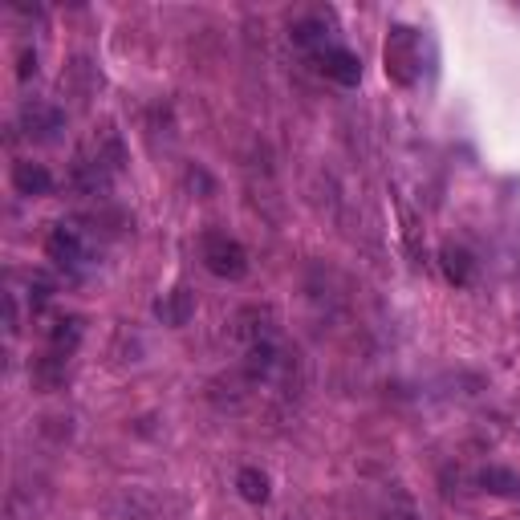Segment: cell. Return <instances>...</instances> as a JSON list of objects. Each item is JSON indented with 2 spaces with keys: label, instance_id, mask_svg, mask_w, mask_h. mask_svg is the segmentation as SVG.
Instances as JSON below:
<instances>
[{
  "label": "cell",
  "instance_id": "4fadbf2b",
  "mask_svg": "<svg viewBox=\"0 0 520 520\" xmlns=\"http://www.w3.org/2000/svg\"><path fill=\"white\" fill-rule=\"evenodd\" d=\"M439 256H443V273H447V281H451V285H468V281H472V273H476V260H472V252H468V248H455V244H447Z\"/></svg>",
  "mask_w": 520,
  "mask_h": 520
},
{
  "label": "cell",
  "instance_id": "30bf717a",
  "mask_svg": "<svg viewBox=\"0 0 520 520\" xmlns=\"http://www.w3.org/2000/svg\"><path fill=\"white\" fill-rule=\"evenodd\" d=\"M82 334H86V325H82V317H53L49 325H45V338H49V350H57V354H74L78 350V342H82Z\"/></svg>",
  "mask_w": 520,
  "mask_h": 520
},
{
  "label": "cell",
  "instance_id": "6da1fadb",
  "mask_svg": "<svg viewBox=\"0 0 520 520\" xmlns=\"http://www.w3.org/2000/svg\"><path fill=\"white\" fill-rule=\"evenodd\" d=\"M382 61H386V78L395 86H415L419 74H423V49H419V33L407 29V25H395L386 33V49H382Z\"/></svg>",
  "mask_w": 520,
  "mask_h": 520
},
{
  "label": "cell",
  "instance_id": "3957f363",
  "mask_svg": "<svg viewBox=\"0 0 520 520\" xmlns=\"http://www.w3.org/2000/svg\"><path fill=\"white\" fill-rule=\"evenodd\" d=\"M45 256L61 273H82L90 265V240L78 224H57L45 240Z\"/></svg>",
  "mask_w": 520,
  "mask_h": 520
},
{
  "label": "cell",
  "instance_id": "e0dca14e",
  "mask_svg": "<svg viewBox=\"0 0 520 520\" xmlns=\"http://www.w3.org/2000/svg\"><path fill=\"white\" fill-rule=\"evenodd\" d=\"M21 78H29V74H37V53H21V70H17Z\"/></svg>",
  "mask_w": 520,
  "mask_h": 520
},
{
  "label": "cell",
  "instance_id": "9c48e42d",
  "mask_svg": "<svg viewBox=\"0 0 520 520\" xmlns=\"http://www.w3.org/2000/svg\"><path fill=\"white\" fill-rule=\"evenodd\" d=\"M13 187H17V195H49L53 191V175H49L45 163L17 159L13 163Z\"/></svg>",
  "mask_w": 520,
  "mask_h": 520
},
{
  "label": "cell",
  "instance_id": "7c38bea8",
  "mask_svg": "<svg viewBox=\"0 0 520 520\" xmlns=\"http://www.w3.org/2000/svg\"><path fill=\"white\" fill-rule=\"evenodd\" d=\"M236 492H240V500H248V504H269L273 484H269V476L260 472V468H240V472H236Z\"/></svg>",
  "mask_w": 520,
  "mask_h": 520
},
{
  "label": "cell",
  "instance_id": "5b68a950",
  "mask_svg": "<svg viewBox=\"0 0 520 520\" xmlns=\"http://www.w3.org/2000/svg\"><path fill=\"white\" fill-rule=\"evenodd\" d=\"M21 130H25V139H33V143H53L65 130V114L57 106H49V102H25Z\"/></svg>",
  "mask_w": 520,
  "mask_h": 520
},
{
  "label": "cell",
  "instance_id": "7a4b0ae2",
  "mask_svg": "<svg viewBox=\"0 0 520 520\" xmlns=\"http://www.w3.org/2000/svg\"><path fill=\"white\" fill-rule=\"evenodd\" d=\"M200 256H204V269L220 281H244L248 277V248L228 236V232H204L200 240Z\"/></svg>",
  "mask_w": 520,
  "mask_h": 520
},
{
  "label": "cell",
  "instance_id": "8fae6325",
  "mask_svg": "<svg viewBox=\"0 0 520 520\" xmlns=\"http://www.w3.org/2000/svg\"><path fill=\"white\" fill-rule=\"evenodd\" d=\"M65 374H70V354L49 350V354H41V358L33 362V382H37L41 390H57V386L65 382Z\"/></svg>",
  "mask_w": 520,
  "mask_h": 520
},
{
  "label": "cell",
  "instance_id": "277c9868",
  "mask_svg": "<svg viewBox=\"0 0 520 520\" xmlns=\"http://www.w3.org/2000/svg\"><path fill=\"white\" fill-rule=\"evenodd\" d=\"M285 366H289V358H285L281 338L256 342V346L244 350V378H248V382H273Z\"/></svg>",
  "mask_w": 520,
  "mask_h": 520
},
{
  "label": "cell",
  "instance_id": "ba28073f",
  "mask_svg": "<svg viewBox=\"0 0 520 520\" xmlns=\"http://www.w3.org/2000/svg\"><path fill=\"white\" fill-rule=\"evenodd\" d=\"M155 317L163 325H171V330H179V325H187L195 317V293L191 289H171L155 301Z\"/></svg>",
  "mask_w": 520,
  "mask_h": 520
},
{
  "label": "cell",
  "instance_id": "8992f818",
  "mask_svg": "<svg viewBox=\"0 0 520 520\" xmlns=\"http://www.w3.org/2000/svg\"><path fill=\"white\" fill-rule=\"evenodd\" d=\"M317 70L330 82H338V86H358L362 82V61L350 49H342V45L317 49Z\"/></svg>",
  "mask_w": 520,
  "mask_h": 520
},
{
  "label": "cell",
  "instance_id": "ac0fdd59",
  "mask_svg": "<svg viewBox=\"0 0 520 520\" xmlns=\"http://www.w3.org/2000/svg\"><path fill=\"white\" fill-rule=\"evenodd\" d=\"M382 520H419V516H415V512H407V508H390Z\"/></svg>",
  "mask_w": 520,
  "mask_h": 520
},
{
  "label": "cell",
  "instance_id": "5bb4252c",
  "mask_svg": "<svg viewBox=\"0 0 520 520\" xmlns=\"http://www.w3.org/2000/svg\"><path fill=\"white\" fill-rule=\"evenodd\" d=\"M480 484H484V492H492V496H520V476L508 472V468H484V472H480Z\"/></svg>",
  "mask_w": 520,
  "mask_h": 520
},
{
  "label": "cell",
  "instance_id": "9a60e30c",
  "mask_svg": "<svg viewBox=\"0 0 520 520\" xmlns=\"http://www.w3.org/2000/svg\"><path fill=\"white\" fill-rule=\"evenodd\" d=\"M325 33H330V25H325L321 17H309V21H297V25H293V41H297V45H317V49H325Z\"/></svg>",
  "mask_w": 520,
  "mask_h": 520
},
{
  "label": "cell",
  "instance_id": "52a82bcc",
  "mask_svg": "<svg viewBox=\"0 0 520 520\" xmlns=\"http://www.w3.org/2000/svg\"><path fill=\"white\" fill-rule=\"evenodd\" d=\"M236 338L244 342V350H248V346H256V342H269V338H277L273 313H269V309H260V305L244 309V313L236 317Z\"/></svg>",
  "mask_w": 520,
  "mask_h": 520
},
{
  "label": "cell",
  "instance_id": "2e32d148",
  "mask_svg": "<svg viewBox=\"0 0 520 520\" xmlns=\"http://www.w3.org/2000/svg\"><path fill=\"white\" fill-rule=\"evenodd\" d=\"M49 297H53V281H49L45 273H33V281H29V305H33V313H37Z\"/></svg>",
  "mask_w": 520,
  "mask_h": 520
}]
</instances>
